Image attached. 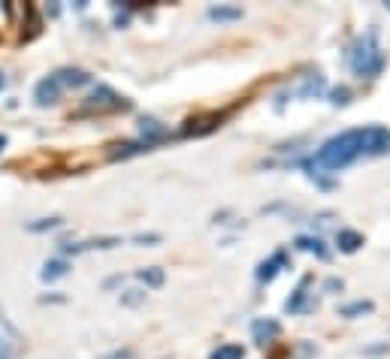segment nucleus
<instances>
[{"label": "nucleus", "instance_id": "nucleus-1", "mask_svg": "<svg viewBox=\"0 0 390 359\" xmlns=\"http://www.w3.org/2000/svg\"><path fill=\"white\" fill-rule=\"evenodd\" d=\"M390 151V130L384 127H354L333 139H327L312 158L306 160V169L312 176H330L342 172L345 167L357 163L363 158H378Z\"/></svg>", "mask_w": 390, "mask_h": 359}, {"label": "nucleus", "instance_id": "nucleus-2", "mask_svg": "<svg viewBox=\"0 0 390 359\" xmlns=\"http://www.w3.org/2000/svg\"><path fill=\"white\" fill-rule=\"evenodd\" d=\"M345 58H348V67L357 72L360 79H375L381 67H384V52H381V45H378V33L375 31L360 33L357 40L348 45Z\"/></svg>", "mask_w": 390, "mask_h": 359}, {"label": "nucleus", "instance_id": "nucleus-3", "mask_svg": "<svg viewBox=\"0 0 390 359\" xmlns=\"http://www.w3.org/2000/svg\"><path fill=\"white\" fill-rule=\"evenodd\" d=\"M52 79H54V85H58L61 91L82 88V85H88V82H91V76L85 70H58V72H52Z\"/></svg>", "mask_w": 390, "mask_h": 359}, {"label": "nucleus", "instance_id": "nucleus-4", "mask_svg": "<svg viewBox=\"0 0 390 359\" xmlns=\"http://www.w3.org/2000/svg\"><path fill=\"white\" fill-rule=\"evenodd\" d=\"M88 106H97V109H124L127 103L118 94H112L109 88H97L94 94H91V103Z\"/></svg>", "mask_w": 390, "mask_h": 359}, {"label": "nucleus", "instance_id": "nucleus-5", "mask_svg": "<svg viewBox=\"0 0 390 359\" xmlns=\"http://www.w3.org/2000/svg\"><path fill=\"white\" fill-rule=\"evenodd\" d=\"M251 335H254V342H257V344H267L269 338L278 335V323H276V320H254V323H251Z\"/></svg>", "mask_w": 390, "mask_h": 359}, {"label": "nucleus", "instance_id": "nucleus-6", "mask_svg": "<svg viewBox=\"0 0 390 359\" xmlns=\"http://www.w3.org/2000/svg\"><path fill=\"white\" fill-rule=\"evenodd\" d=\"M33 94H36V103H40V106H49V103H54V100L61 97V88L54 85V79L49 76V79H43L40 85H36Z\"/></svg>", "mask_w": 390, "mask_h": 359}, {"label": "nucleus", "instance_id": "nucleus-7", "mask_svg": "<svg viewBox=\"0 0 390 359\" xmlns=\"http://www.w3.org/2000/svg\"><path fill=\"white\" fill-rule=\"evenodd\" d=\"M281 266H285V254H276V257H272V260H267V263H260L257 266V281H272V278H276V275L281 272Z\"/></svg>", "mask_w": 390, "mask_h": 359}, {"label": "nucleus", "instance_id": "nucleus-8", "mask_svg": "<svg viewBox=\"0 0 390 359\" xmlns=\"http://www.w3.org/2000/svg\"><path fill=\"white\" fill-rule=\"evenodd\" d=\"M336 245H339V251L354 254V251H360L363 236H360V233H354V229H342V233L336 236Z\"/></svg>", "mask_w": 390, "mask_h": 359}, {"label": "nucleus", "instance_id": "nucleus-9", "mask_svg": "<svg viewBox=\"0 0 390 359\" xmlns=\"http://www.w3.org/2000/svg\"><path fill=\"white\" fill-rule=\"evenodd\" d=\"M140 130H142L145 145H149V142H158V139H163V136H167V127H160L158 121H154V118H142Z\"/></svg>", "mask_w": 390, "mask_h": 359}, {"label": "nucleus", "instance_id": "nucleus-10", "mask_svg": "<svg viewBox=\"0 0 390 359\" xmlns=\"http://www.w3.org/2000/svg\"><path fill=\"white\" fill-rule=\"evenodd\" d=\"M13 353H15V335H13V329L0 320V359H13Z\"/></svg>", "mask_w": 390, "mask_h": 359}, {"label": "nucleus", "instance_id": "nucleus-11", "mask_svg": "<svg viewBox=\"0 0 390 359\" xmlns=\"http://www.w3.org/2000/svg\"><path fill=\"white\" fill-rule=\"evenodd\" d=\"M209 18H215V22H233V18H242V9L239 6H212L209 9Z\"/></svg>", "mask_w": 390, "mask_h": 359}, {"label": "nucleus", "instance_id": "nucleus-12", "mask_svg": "<svg viewBox=\"0 0 390 359\" xmlns=\"http://www.w3.org/2000/svg\"><path fill=\"white\" fill-rule=\"evenodd\" d=\"M67 269H70V266L63 260H49L43 266L40 275H43V281H54V278H61V275H67Z\"/></svg>", "mask_w": 390, "mask_h": 359}, {"label": "nucleus", "instance_id": "nucleus-13", "mask_svg": "<svg viewBox=\"0 0 390 359\" xmlns=\"http://www.w3.org/2000/svg\"><path fill=\"white\" fill-rule=\"evenodd\" d=\"M209 359H245V351L239 344H221L218 351H212Z\"/></svg>", "mask_w": 390, "mask_h": 359}, {"label": "nucleus", "instance_id": "nucleus-14", "mask_svg": "<svg viewBox=\"0 0 390 359\" xmlns=\"http://www.w3.org/2000/svg\"><path fill=\"white\" fill-rule=\"evenodd\" d=\"M140 281H145L149 287H160L163 284V269H158V266H151V269H140Z\"/></svg>", "mask_w": 390, "mask_h": 359}, {"label": "nucleus", "instance_id": "nucleus-15", "mask_svg": "<svg viewBox=\"0 0 390 359\" xmlns=\"http://www.w3.org/2000/svg\"><path fill=\"white\" fill-rule=\"evenodd\" d=\"M297 247H303V251H315L317 257H327L321 238H308V236H303V238H297Z\"/></svg>", "mask_w": 390, "mask_h": 359}, {"label": "nucleus", "instance_id": "nucleus-16", "mask_svg": "<svg viewBox=\"0 0 390 359\" xmlns=\"http://www.w3.org/2000/svg\"><path fill=\"white\" fill-rule=\"evenodd\" d=\"M372 311V302H351V305L342 308V317H354V314H366Z\"/></svg>", "mask_w": 390, "mask_h": 359}, {"label": "nucleus", "instance_id": "nucleus-17", "mask_svg": "<svg viewBox=\"0 0 390 359\" xmlns=\"http://www.w3.org/2000/svg\"><path fill=\"white\" fill-rule=\"evenodd\" d=\"M303 299H306V284L294 293V299H287V311H299L303 308Z\"/></svg>", "mask_w": 390, "mask_h": 359}, {"label": "nucleus", "instance_id": "nucleus-18", "mask_svg": "<svg viewBox=\"0 0 390 359\" xmlns=\"http://www.w3.org/2000/svg\"><path fill=\"white\" fill-rule=\"evenodd\" d=\"M61 220L58 217H49V220H40V224H31V229H52V227H58Z\"/></svg>", "mask_w": 390, "mask_h": 359}, {"label": "nucleus", "instance_id": "nucleus-19", "mask_svg": "<svg viewBox=\"0 0 390 359\" xmlns=\"http://www.w3.org/2000/svg\"><path fill=\"white\" fill-rule=\"evenodd\" d=\"M333 103H348V88H336L333 91Z\"/></svg>", "mask_w": 390, "mask_h": 359}, {"label": "nucleus", "instance_id": "nucleus-20", "mask_svg": "<svg viewBox=\"0 0 390 359\" xmlns=\"http://www.w3.org/2000/svg\"><path fill=\"white\" fill-rule=\"evenodd\" d=\"M106 359H133V353H130V351H118V353H112V356H106Z\"/></svg>", "mask_w": 390, "mask_h": 359}, {"label": "nucleus", "instance_id": "nucleus-21", "mask_svg": "<svg viewBox=\"0 0 390 359\" xmlns=\"http://www.w3.org/2000/svg\"><path fill=\"white\" fill-rule=\"evenodd\" d=\"M3 145H6V136H0V151H3Z\"/></svg>", "mask_w": 390, "mask_h": 359}, {"label": "nucleus", "instance_id": "nucleus-22", "mask_svg": "<svg viewBox=\"0 0 390 359\" xmlns=\"http://www.w3.org/2000/svg\"><path fill=\"white\" fill-rule=\"evenodd\" d=\"M0 88H3V76H0Z\"/></svg>", "mask_w": 390, "mask_h": 359}]
</instances>
